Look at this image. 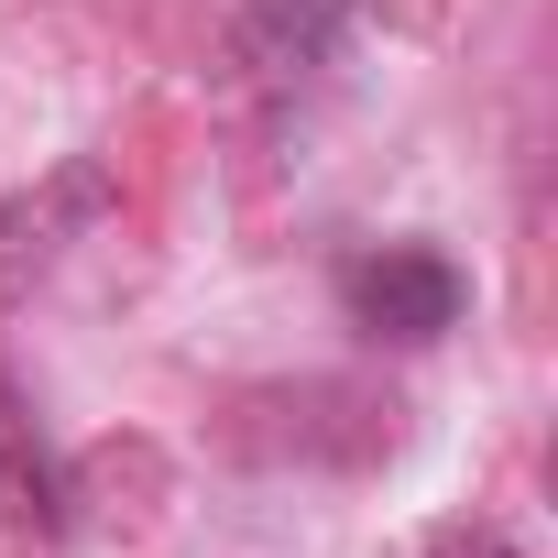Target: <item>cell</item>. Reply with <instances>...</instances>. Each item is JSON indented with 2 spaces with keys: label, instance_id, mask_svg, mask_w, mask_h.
<instances>
[{
  "label": "cell",
  "instance_id": "cell-5",
  "mask_svg": "<svg viewBox=\"0 0 558 558\" xmlns=\"http://www.w3.org/2000/svg\"><path fill=\"white\" fill-rule=\"evenodd\" d=\"M427 558H525V547H514L504 525H482V514H471V525H438V536H427Z\"/></svg>",
  "mask_w": 558,
  "mask_h": 558
},
{
  "label": "cell",
  "instance_id": "cell-4",
  "mask_svg": "<svg viewBox=\"0 0 558 558\" xmlns=\"http://www.w3.org/2000/svg\"><path fill=\"white\" fill-rule=\"evenodd\" d=\"M0 482L23 493V514L56 525V471H45V438H34V416L12 405V384H0Z\"/></svg>",
  "mask_w": 558,
  "mask_h": 558
},
{
  "label": "cell",
  "instance_id": "cell-1",
  "mask_svg": "<svg viewBox=\"0 0 558 558\" xmlns=\"http://www.w3.org/2000/svg\"><path fill=\"white\" fill-rule=\"evenodd\" d=\"M340 307H351V329L416 351V340H449V329H460L471 274H460L449 252H427V241H373V252L340 263Z\"/></svg>",
  "mask_w": 558,
  "mask_h": 558
},
{
  "label": "cell",
  "instance_id": "cell-3",
  "mask_svg": "<svg viewBox=\"0 0 558 558\" xmlns=\"http://www.w3.org/2000/svg\"><path fill=\"white\" fill-rule=\"evenodd\" d=\"M99 208H110V175H99L88 154H77V165H66V175H56L45 197H12V208H0V286L23 296L34 274H45V263L66 252V230H88Z\"/></svg>",
  "mask_w": 558,
  "mask_h": 558
},
{
  "label": "cell",
  "instance_id": "cell-2",
  "mask_svg": "<svg viewBox=\"0 0 558 558\" xmlns=\"http://www.w3.org/2000/svg\"><path fill=\"white\" fill-rule=\"evenodd\" d=\"M351 23H362L351 0H252V12L230 23V56H241L263 88H307V77L340 66Z\"/></svg>",
  "mask_w": 558,
  "mask_h": 558
}]
</instances>
